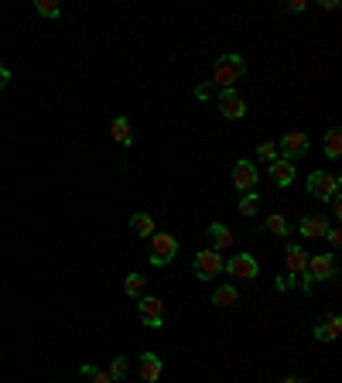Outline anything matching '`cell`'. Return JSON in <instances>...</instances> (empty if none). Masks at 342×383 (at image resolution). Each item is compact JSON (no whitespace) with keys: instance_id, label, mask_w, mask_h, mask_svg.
<instances>
[{"instance_id":"obj_1","label":"cell","mask_w":342,"mask_h":383,"mask_svg":"<svg viewBox=\"0 0 342 383\" xmlns=\"http://www.w3.org/2000/svg\"><path fill=\"white\" fill-rule=\"evenodd\" d=\"M243 76H247L243 55H219V62L213 65V85H219V92L222 89H233Z\"/></svg>"},{"instance_id":"obj_2","label":"cell","mask_w":342,"mask_h":383,"mask_svg":"<svg viewBox=\"0 0 342 383\" xmlns=\"http://www.w3.org/2000/svg\"><path fill=\"white\" fill-rule=\"evenodd\" d=\"M336 270H339V263H336V256L332 254L308 256V267H304V277H301V291L311 295V288H315L318 281H332Z\"/></svg>"},{"instance_id":"obj_3","label":"cell","mask_w":342,"mask_h":383,"mask_svg":"<svg viewBox=\"0 0 342 383\" xmlns=\"http://www.w3.org/2000/svg\"><path fill=\"white\" fill-rule=\"evenodd\" d=\"M178 254V240L171 236V233H154L151 236V267H168L171 260Z\"/></svg>"},{"instance_id":"obj_4","label":"cell","mask_w":342,"mask_h":383,"mask_svg":"<svg viewBox=\"0 0 342 383\" xmlns=\"http://www.w3.org/2000/svg\"><path fill=\"white\" fill-rule=\"evenodd\" d=\"M339 185H342V178L332 174V171H311V174H308V195H315V199H332V195H339Z\"/></svg>"},{"instance_id":"obj_5","label":"cell","mask_w":342,"mask_h":383,"mask_svg":"<svg viewBox=\"0 0 342 383\" xmlns=\"http://www.w3.org/2000/svg\"><path fill=\"white\" fill-rule=\"evenodd\" d=\"M308 147H311V140H308L304 130H288V133L281 137V144H277V154H281L284 161H295V158H304V154H308Z\"/></svg>"},{"instance_id":"obj_6","label":"cell","mask_w":342,"mask_h":383,"mask_svg":"<svg viewBox=\"0 0 342 383\" xmlns=\"http://www.w3.org/2000/svg\"><path fill=\"white\" fill-rule=\"evenodd\" d=\"M222 270L229 277H236V281H254L256 274H260V263L250 254H233L229 260H222Z\"/></svg>"},{"instance_id":"obj_7","label":"cell","mask_w":342,"mask_h":383,"mask_svg":"<svg viewBox=\"0 0 342 383\" xmlns=\"http://www.w3.org/2000/svg\"><path fill=\"white\" fill-rule=\"evenodd\" d=\"M256 181H260V171H256L254 161H247V158H240L236 165H233V185H236V192H254Z\"/></svg>"},{"instance_id":"obj_8","label":"cell","mask_w":342,"mask_h":383,"mask_svg":"<svg viewBox=\"0 0 342 383\" xmlns=\"http://www.w3.org/2000/svg\"><path fill=\"white\" fill-rule=\"evenodd\" d=\"M219 113L226 120H243L247 117V99L236 92V89H222L219 92Z\"/></svg>"},{"instance_id":"obj_9","label":"cell","mask_w":342,"mask_h":383,"mask_svg":"<svg viewBox=\"0 0 342 383\" xmlns=\"http://www.w3.org/2000/svg\"><path fill=\"white\" fill-rule=\"evenodd\" d=\"M137 311H140V322L147 325V329H161L165 325V301L161 298H140L137 301Z\"/></svg>"},{"instance_id":"obj_10","label":"cell","mask_w":342,"mask_h":383,"mask_svg":"<svg viewBox=\"0 0 342 383\" xmlns=\"http://www.w3.org/2000/svg\"><path fill=\"white\" fill-rule=\"evenodd\" d=\"M215 274H222V254L199 250V254H195V277H199V281H213Z\"/></svg>"},{"instance_id":"obj_11","label":"cell","mask_w":342,"mask_h":383,"mask_svg":"<svg viewBox=\"0 0 342 383\" xmlns=\"http://www.w3.org/2000/svg\"><path fill=\"white\" fill-rule=\"evenodd\" d=\"M137 373H140V380L144 383H158L161 380V359H158V352H144L140 359H137Z\"/></svg>"},{"instance_id":"obj_12","label":"cell","mask_w":342,"mask_h":383,"mask_svg":"<svg viewBox=\"0 0 342 383\" xmlns=\"http://www.w3.org/2000/svg\"><path fill=\"white\" fill-rule=\"evenodd\" d=\"M325 229H329V219H325V215H318V213L304 215V219L298 222V233L304 236V240H322V236H325Z\"/></svg>"},{"instance_id":"obj_13","label":"cell","mask_w":342,"mask_h":383,"mask_svg":"<svg viewBox=\"0 0 342 383\" xmlns=\"http://www.w3.org/2000/svg\"><path fill=\"white\" fill-rule=\"evenodd\" d=\"M284 263H288V274H291V281H295V277H304V267H308V254H304V247H295V243H291V247H288V250H284Z\"/></svg>"},{"instance_id":"obj_14","label":"cell","mask_w":342,"mask_h":383,"mask_svg":"<svg viewBox=\"0 0 342 383\" xmlns=\"http://www.w3.org/2000/svg\"><path fill=\"white\" fill-rule=\"evenodd\" d=\"M267 171H270L274 185H281V188L295 185V161H284V158H277V161H270V165H267Z\"/></svg>"},{"instance_id":"obj_15","label":"cell","mask_w":342,"mask_h":383,"mask_svg":"<svg viewBox=\"0 0 342 383\" xmlns=\"http://www.w3.org/2000/svg\"><path fill=\"white\" fill-rule=\"evenodd\" d=\"M209 240H213V250L215 254H222V250H229L233 243H236V236H233V229L229 226H222V222H209Z\"/></svg>"},{"instance_id":"obj_16","label":"cell","mask_w":342,"mask_h":383,"mask_svg":"<svg viewBox=\"0 0 342 383\" xmlns=\"http://www.w3.org/2000/svg\"><path fill=\"white\" fill-rule=\"evenodd\" d=\"M342 336V318L339 315H329V318H322L318 325H315V339L318 342H336Z\"/></svg>"},{"instance_id":"obj_17","label":"cell","mask_w":342,"mask_h":383,"mask_svg":"<svg viewBox=\"0 0 342 383\" xmlns=\"http://www.w3.org/2000/svg\"><path fill=\"white\" fill-rule=\"evenodd\" d=\"M110 137H113L120 147H130V144H133V127H130L127 117H117V120L110 124Z\"/></svg>"},{"instance_id":"obj_18","label":"cell","mask_w":342,"mask_h":383,"mask_svg":"<svg viewBox=\"0 0 342 383\" xmlns=\"http://www.w3.org/2000/svg\"><path fill=\"white\" fill-rule=\"evenodd\" d=\"M130 229H133L137 236H154V233H158V222H154L151 213H133L130 215Z\"/></svg>"},{"instance_id":"obj_19","label":"cell","mask_w":342,"mask_h":383,"mask_svg":"<svg viewBox=\"0 0 342 383\" xmlns=\"http://www.w3.org/2000/svg\"><path fill=\"white\" fill-rule=\"evenodd\" d=\"M260 229H267V233H274V236H291V222H288L281 213L267 215V222H263Z\"/></svg>"},{"instance_id":"obj_20","label":"cell","mask_w":342,"mask_h":383,"mask_svg":"<svg viewBox=\"0 0 342 383\" xmlns=\"http://www.w3.org/2000/svg\"><path fill=\"white\" fill-rule=\"evenodd\" d=\"M339 154H342V130L332 127L329 133H325V158H329V161H336Z\"/></svg>"},{"instance_id":"obj_21","label":"cell","mask_w":342,"mask_h":383,"mask_svg":"<svg viewBox=\"0 0 342 383\" xmlns=\"http://www.w3.org/2000/svg\"><path fill=\"white\" fill-rule=\"evenodd\" d=\"M213 301L219 304V308H229V304H236V301H240V291H236L233 284H222V288H215Z\"/></svg>"},{"instance_id":"obj_22","label":"cell","mask_w":342,"mask_h":383,"mask_svg":"<svg viewBox=\"0 0 342 383\" xmlns=\"http://www.w3.org/2000/svg\"><path fill=\"white\" fill-rule=\"evenodd\" d=\"M106 373H110V380H113V383L127 380V373H130L127 356H113V359H110V370H106Z\"/></svg>"},{"instance_id":"obj_23","label":"cell","mask_w":342,"mask_h":383,"mask_svg":"<svg viewBox=\"0 0 342 383\" xmlns=\"http://www.w3.org/2000/svg\"><path fill=\"white\" fill-rule=\"evenodd\" d=\"M124 291H127L130 298H140V295H144V274H127Z\"/></svg>"},{"instance_id":"obj_24","label":"cell","mask_w":342,"mask_h":383,"mask_svg":"<svg viewBox=\"0 0 342 383\" xmlns=\"http://www.w3.org/2000/svg\"><path fill=\"white\" fill-rule=\"evenodd\" d=\"M35 10H38L42 17H58V14H62L58 0H35Z\"/></svg>"},{"instance_id":"obj_25","label":"cell","mask_w":342,"mask_h":383,"mask_svg":"<svg viewBox=\"0 0 342 383\" xmlns=\"http://www.w3.org/2000/svg\"><path fill=\"white\" fill-rule=\"evenodd\" d=\"M256 206H260V199H256V192H247L243 199H240V215H256Z\"/></svg>"},{"instance_id":"obj_26","label":"cell","mask_w":342,"mask_h":383,"mask_svg":"<svg viewBox=\"0 0 342 383\" xmlns=\"http://www.w3.org/2000/svg\"><path fill=\"white\" fill-rule=\"evenodd\" d=\"M83 377H86L89 383H113V380H110V373H106V370H96V366H89V363L83 366Z\"/></svg>"},{"instance_id":"obj_27","label":"cell","mask_w":342,"mask_h":383,"mask_svg":"<svg viewBox=\"0 0 342 383\" xmlns=\"http://www.w3.org/2000/svg\"><path fill=\"white\" fill-rule=\"evenodd\" d=\"M256 158H260V161H267V165H270V161H277V158H281V154H277V144H270V140H267V144H260V147H256Z\"/></svg>"},{"instance_id":"obj_28","label":"cell","mask_w":342,"mask_h":383,"mask_svg":"<svg viewBox=\"0 0 342 383\" xmlns=\"http://www.w3.org/2000/svg\"><path fill=\"white\" fill-rule=\"evenodd\" d=\"M322 240H329V247H342V229L336 226V222H329V229H325Z\"/></svg>"},{"instance_id":"obj_29","label":"cell","mask_w":342,"mask_h":383,"mask_svg":"<svg viewBox=\"0 0 342 383\" xmlns=\"http://www.w3.org/2000/svg\"><path fill=\"white\" fill-rule=\"evenodd\" d=\"M304 7H308L304 0H291V3H284V10H288V14H301Z\"/></svg>"},{"instance_id":"obj_30","label":"cell","mask_w":342,"mask_h":383,"mask_svg":"<svg viewBox=\"0 0 342 383\" xmlns=\"http://www.w3.org/2000/svg\"><path fill=\"white\" fill-rule=\"evenodd\" d=\"M7 83H10V69L0 62V89H7Z\"/></svg>"},{"instance_id":"obj_31","label":"cell","mask_w":342,"mask_h":383,"mask_svg":"<svg viewBox=\"0 0 342 383\" xmlns=\"http://www.w3.org/2000/svg\"><path fill=\"white\" fill-rule=\"evenodd\" d=\"M332 215H336V219L342 215V199L339 195H332Z\"/></svg>"},{"instance_id":"obj_32","label":"cell","mask_w":342,"mask_h":383,"mask_svg":"<svg viewBox=\"0 0 342 383\" xmlns=\"http://www.w3.org/2000/svg\"><path fill=\"white\" fill-rule=\"evenodd\" d=\"M322 10H329V14H336V10H339V0H325V3H322Z\"/></svg>"},{"instance_id":"obj_33","label":"cell","mask_w":342,"mask_h":383,"mask_svg":"<svg viewBox=\"0 0 342 383\" xmlns=\"http://www.w3.org/2000/svg\"><path fill=\"white\" fill-rule=\"evenodd\" d=\"M277 383H304L301 377H284V380H277Z\"/></svg>"},{"instance_id":"obj_34","label":"cell","mask_w":342,"mask_h":383,"mask_svg":"<svg viewBox=\"0 0 342 383\" xmlns=\"http://www.w3.org/2000/svg\"><path fill=\"white\" fill-rule=\"evenodd\" d=\"M120 383H130V380H120Z\"/></svg>"}]
</instances>
